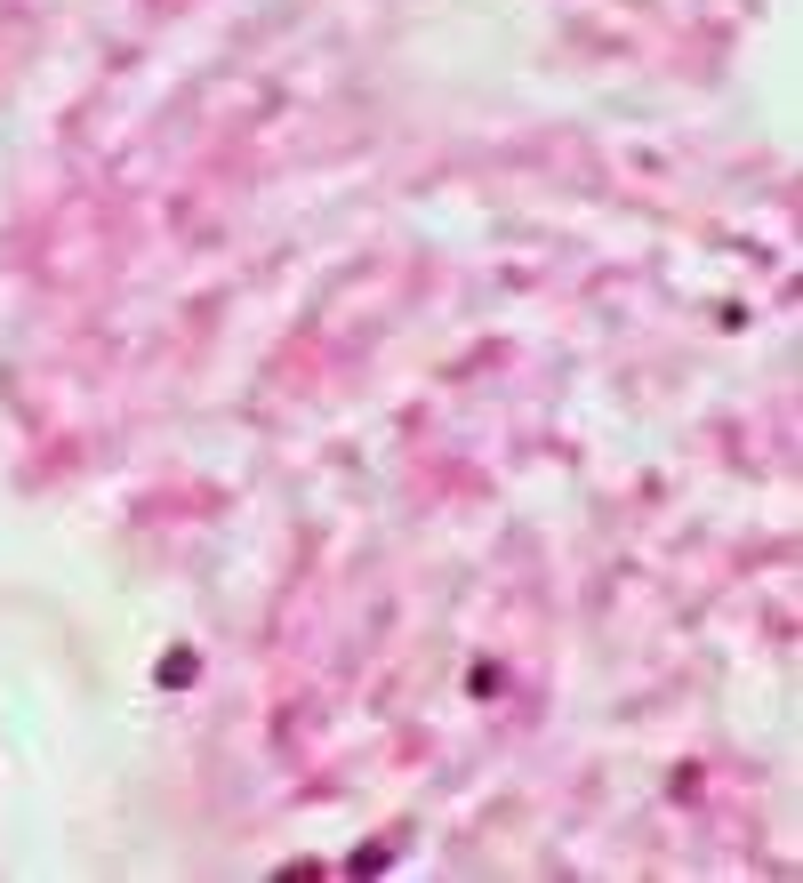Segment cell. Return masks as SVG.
Here are the masks:
<instances>
[{
    "label": "cell",
    "mask_w": 803,
    "mask_h": 883,
    "mask_svg": "<svg viewBox=\"0 0 803 883\" xmlns=\"http://www.w3.org/2000/svg\"><path fill=\"white\" fill-rule=\"evenodd\" d=\"M161 683H193V651H169L161 659Z\"/></svg>",
    "instance_id": "obj_1"
}]
</instances>
